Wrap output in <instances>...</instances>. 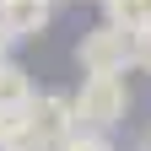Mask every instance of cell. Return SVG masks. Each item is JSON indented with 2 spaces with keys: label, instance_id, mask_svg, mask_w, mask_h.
<instances>
[{
  "label": "cell",
  "instance_id": "obj_10",
  "mask_svg": "<svg viewBox=\"0 0 151 151\" xmlns=\"http://www.w3.org/2000/svg\"><path fill=\"white\" fill-rule=\"evenodd\" d=\"M140 151H151V146H140Z\"/></svg>",
  "mask_w": 151,
  "mask_h": 151
},
{
  "label": "cell",
  "instance_id": "obj_9",
  "mask_svg": "<svg viewBox=\"0 0 151 151\" xmlns=\"http://www.w3.org/2000/svg\"><path fill=\"white\" fill-rule=\"evenodd\" d=\"M0 60H11V38H6V27H0Z\"/></svg>",
  "mask_w": 151,
  "mask_h": 151
},
{
  "label": "cell",
  "instance_id": "obj_8",
  "mask_svg": "<svg viewBox=\"0 0 151 151\" xmlns=\"http://www.w3.org/2000/svg\"><path fill=\"white\" fill-rule=\"evenodd\" d=\"M129 65H140V70H151V27L129 38Z\"/></svg>",
  "mask_w": 151,
  "mask_h": 151
},
{
  "label": "cell",
  "instance_id": "obj_2",
  "mask_svg": "<svg viewBox=\"0 0 151 151\" xmlns=\"http://www.w3.org/2000/svg\"><path fill=\"white\" fill-rule=\"evenodd\" d=\"M70 135H76V113L65 92H43L27 103V151H54Z\"/></svg>",
  "mask_w": 151,
  "mask_h": 151
},
{
  "label": "cell",
  "instance_id": "obj_7",
  "mask_svg": "<svg viewBox=\"0 0 151 151\" xmlns=\"http://www.w3.org/2000/svg\"><path fill=\"white\" fill-rule=\"evenodd\" d=\"M54 151H113V140H108V135H92V129H76V135L60 140Z\"/></svg>",
  "mask_w": 151,
  "mask_h": 151
},
{
  "label": "cell",
  "instance_id": "obj_3",
  "mask_svg": "<svg viewBox=\"0 0 151 151\" xmlns=\"http://www.w3.org/2000/svg\"><path fill=\"white\" fill-rule=\"evenodd\" d=\"M76 60H81L86 76H124V65H129V38H124L119 27L97 22V27H86V32H81Z\"/></svg>",
  "mask_w": 151,
  "mask_h": 151
},
{
  "label": "cell",
  "instance_id": "obj_11",
  "mask_svg": "<svg viewBox=\"0 0 151 151\" xmlns=\"http://www.w3.org/2000/svg\"><path fill=\"white\" fill-rule=\"evenodd\" d=\"M49 6H54V0H49Z\"/></svg>",
  "mask_w": 151,
  "mask_h": 151
},
{
  "label": "cell",
  "instance_id": "obj_1",
  "mask_svg": "<svg viewBox=\"0 0 151 151\" xmlns=\"http://www.w3.org/2000/svg\"><path fill=\"white\" fill-rule=\"evenodd\" d=\"M70 113H76V129H92V135L119 129L124 113H129V86H124V76H86L81 92L70 97Z\"/></svg>",
  "mask_w": 151,
  "mask_h": 151
},
{
  "label": "cell",
  "instance_id": "obj_5",
  "mask_svg": "<svg viewBox=\"0 0 151 151\" xmlns=\"http://www.w3.org/2000/svg\"><path fill=\"white\" fill-rule=\"evenodd\" d=\"M103 11H108V27H119L124 38L151 27V0H103Z\"/></svg>",
  "mask_w": 151,
  "mask_h": 151
},
{
  "label": "cell",
  "instance_id": "obj_6",
  "mask_svg": "<svg viewBox=\"0 0 151 151\" xmlns=\"http://www.w3.org/2000/svg\"><path fill=\"white\" fill-rule=\"evenodd\" d=\"M27 103H32V81H27V70L16 65V60H0V113L27 108Z\"/></svg>",
  "mask_w": 151,
  "mask_h": 151
},
{
  "label": "cell",
  "instance_id": "obj_4",
  "mask_svg": "<svg viewBox=\"0 0 151 151\" xmlns=\"http://www.w3.org/2000/svg\"><path fill=\"white\" fill-rule=\"evenodd\" d=\"M49 0H0V27H6V38L16 43V38H38L49 27Z\"/></svg>",
  "mask_w": 151,
  "mask_h": 151
}]
</instances>
